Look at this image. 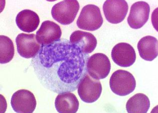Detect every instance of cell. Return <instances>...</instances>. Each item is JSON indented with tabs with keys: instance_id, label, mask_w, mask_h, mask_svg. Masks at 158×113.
I'll return each mask as SVG.
<instances>
[{
	"instance_id": "obj_1",
	"label": "cell",
	"mask_w": 158,
	"mask_h": 113,
	"mask_svg": "<svg viewBox=\"0 0 158 113\" xmlns=\"http://www.w3.org/2000/svg\"><path fill=\"white\" fill-rule=\"evenodd\" d=\"M89 55L68 39L41 46L31 64L38 80L45 88L56 94L75 91L87 74Z\"/></svg>"
},
{
	"instance_id": "obj_2",
	"label": "cell",
	"mask_w": 158,
	"mask_h": 113,
	"mask_svg": "<svg viewBox=\"0 0 158 113\" xmlns=\"http://www.w3.org/2000/svg\"><path fill=\"white\" fill-rule=\"evenodd\" d=\"M111 90L114 94L125 96L132 93L136 87L135 77L129 72L118 70L111 75L110 80Z\"/></svg>"
},
{
	"instance_id": "obj_3",
	"label": "cell",
	"mask_w": 158,
	"mask_h": 113,
	"mask_svg": "<svg viewBox=\"0 0 158 113\" xmlns=\"http://www.w3.org/2000/svg\"><path fill=\"white\" fill-rule=\"evenodd\" d=\"M80 9V5L75 0H65L55 4L51 14L55 20L63 25H69L74 22Z\"/></svg>"
},
{
	"instance_id": "obj_4",
	"label": "cell",
	"mask_w": 158,
	"mask_h": 113,
	"mask_svg": "<svg viewBox=\"0 0 158 113\" xmlns=\"http://www.w3.org/2000/svg\"><path fill=\"white\" fill-rule=\"evenodd\" d=\"M103 22L100 8L95 5H88L82 9L77 23L79 29L92 31L99 29Z\"/></svg>"
},
{
	"instance_id": "obj_5",
	"label": "cell",
	"mask_w": 158,
	"mask_h": 113,
	"mask_svg": "<svg viewBox=\"0 0 158 113\" xmlns=\"http://www.w3.org/2000/svg\"><path fill=\"white\" fill-rule=\"evenodd\" d=\"M102 87L99 80L93 78L87 73L80 81L77 92L80 99L86 103H93L101 96Z\"/></svg>"
},
{
	"instance_id": "obj_6",
	"label": "cell",
	"mask_w": 158,
	"mask_h": 113,
	"mask_svg": "<svg viewBox=\"0 0 158 113\" xmlns=\"http://www.w3.org/2000/svg\"><path fill=\"white\" fill-rule=\"evenodd\" d=\"M87 68V73L93 78L98 80L103 79L109 74L111 63L105 54L96 53L89 58Z\"/></svg>"
},
{
	"instance_id": "obj_7",
	"label": "cell",
	"mask_w": 158,
	"mask_h": 113,
	"mask_svg": "<svg viewBox=\"0 0 158 113\" xmlns=\"http://www.w3.org/2000/svg\"><path fill=\"white\" fill-rule=\"evenodd\" d=\"M11 104L15 112L32 113L36 108V101L31 92L27 90H20L13 95Z\"/></svg>"
},
{
	"instance_id": "obj_8",
	"label": "cell",
	"mask_w": 158,
	"mask_h": 113,
	"mask_svg": "<svg viewBox=\"0 0 158 113\" xmlns=\"http://www.w3.org/2000/svg\"><path fill=\"white\" fill-rule=\"evenodd\" d=\"M127 2L124 0H108L104 2L103 10L107 21L112 24L120 23L127 14Z\"/></svg>"
},
{
	"instance_id": "obj_9",
	"label": "cell",
	"mask_w": 158,
	"mask_h": 113,
	"mask_svg": "<svg viewBox=\"0 0 158 113\" xmlns=\"http://www.w3.org/2000/svg\"><path fill=\"white\" fill-rule=\"evenodd\" d=\"M15 42L18 53L25 59L35 57L41 47L34 34H20L17 36Z\"/></svg>"
},
{
	"instance_id": "obj_10",
	"label": "cell",
	"mask_w": 158,
	"mask_h": 113,
	"mask_svg": "<svg viewBox=\"0 0 158 113\" xmlns=\"http://www.w3.org/2000/svg\"><path fill=\"white\" fill-rule=\"evenodd\" d=\"M61 35L60 26L54 22L48 20L42 22L36 36V40L41 46H47L59 41Z\"/></svg>"
},
{
	"instance_id": "obj_11",
	"label": "cell",
	"mask_w": 158,
	"mask_h": 113,
	"mask_svg": "<svg viewBox=\"0 0 158 113\" xmlns=\"http://www.w3.org/2000/svg\"><path fill=\"white\" fill-rule=\"evenodd\" d=\"M111 58L113 61L121 67H130L136 60V54L134 48L129 44L118 43L111 51Z\"/></svg>"
},
{
	"instance_id": "obj_12",
	"label": "cell",
	"mask_w": 158,
	"mask_h": 113,
	"mask_svg": "<svg viewBox=\"0 0 158 113\" xmlns=\"http://www.w3.org/2000/svg\"><path fill=\"white\" fill-rule=\"evenodd\" d=\"M150 11V6L146 2L139 1L133 4L127 18L130 26L135 29L142 28L148 22Z\"/></svg>"
},
{
	"instance_id": "obj_13",
	"label": "cell",
	"mask_w": 158,
	"mask_h": 113,
	"mask_svg": "<svg viewBox=\"0 0 158 113\" xmlns=\"http://www.w3.org/2000/svg\"><path fill=\"white\" fill-rule=\"evenodd\" d=\"M70 43L78 46L83 53L88 54L96 47V38L89 32L77 30L71 34L70 38Z\"/></svg>"
},
{
	"instance_id": "obj_14",
	"label": "cell",
	"mask_w": 158,
	"mask_h": 113,
	"mask_svg": "<svg viewBox=\"0 0 158 113\" xmlns=\"http://www.w3.org/2000/svg\"><path fill=\"white\" fill-rule=\"evenodd\" d=\"M15 22L21 30L30 33L37 29L40 24V18L36 13L26 9L21 11L18 14Z\"/></svg>"
},
{
	"instance_id": "obj_15",
	"label": "cell",
	"mask_w": 158,
	"mask_h": 113,
	"mask_svg": "<svg viewBox=\"0 0 158 113\" xmlns=\"http://www.w3.org/2000/svg\"><path fill=\"white\" fill-rule=\"evenodd\" d=\"M137 47L139 55L143 60L152 61L158 56V40L153 36L142 38L138 42Z\"/></svg>"
},
{
	"instance_id": "obj_16",
	"label": "cell",
	"mask_w": 158,
	"mask_h": 113,
	"mask_svg": "<svg viewBox=\"0 0 158 113\" xmlns=\"http://www.w3.org/2000/svg\"><path fill=\"white\" fill-rule=\"evenodd\" d=\"M55 104L57 111L60 113H75L79 107L77 97L70 92L59 94L55 100Z\"/></svg>"
},
{
	"instance_id": "obj_17",
	"label": "cell",
	"mask_w": 158,
	"mask_h": 113,
	"mask_svg": "<svg viewBox=\"0 0 158 113\" xmlns=\"http://www.w3.org/2000/svg\"><path fill=\"white\" fill-rule=\"evenodd\" d=\"M150 106V101L148 97L146 95L139 93L128 100L126 109L129 113H146Z\"/></svg>"
},
{
	"instance_id": "obj_18",
	"label": "cell",
	"mask_w": 158,
	"mask_h": 113,
	"mask_svg": "<svg viewBox=\"0 0 158 113\" xmlns=\"http://www.w3.org/2000/svg\"><path fill=\"white\" fill-rule=\"evenodd\" d=\"M1 55L0 63L5 64L10 62L15 55V50L13 42L8 37L0 36Z\"/></svg>"
}]
</instances>
